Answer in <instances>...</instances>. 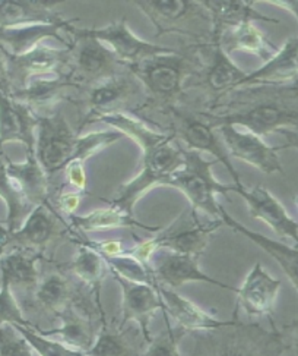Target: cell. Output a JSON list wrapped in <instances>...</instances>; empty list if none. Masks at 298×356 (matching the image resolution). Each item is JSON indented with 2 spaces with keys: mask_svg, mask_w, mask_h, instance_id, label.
<instances>
[{
  "mask_svg": "<svg viewBox=\"0 0 298 356\" xmlns=\"http://www.w3.org/2000/svg\"><path fill=\"white\" fill-rule=\"evenodd\" d=\"M195 111L213 129L234 127L262 138L281 129H298V82L238 88L218 103Z\"/></svg>",
  "mask_w": 298,
  "mask_h": 356,
  "instance_id": "1",
  "label": "cell"
},
{
  "mask_svg": "<svg viewBox=\"0 0 298 356\" xmlns=\"http://www.w3.org/2000/svg\"><path fill=\"white\" fill-rule=\"evenodd\" d=\"M98 122L128 135L142 148V172L132 182L121 185L117 197L110 201L112 207L133 216L134 204L148 191L158 185L167 186L171 176L183 166L184 147L171 134L162 132L145 120L129 113L105 116Z\"/></svg>",
  "mask_w": 298,
  "mask_h": 356,
  "instance_id": "2",
  "label": "cell"
},
{
  "mask_svg": "<svg viewBox=\"0 0 298 356\" xmlns=\"http://www.w3.org/2000/svg\"><path fill=\"white\" fill-rule=\"evenodd\" d=\"M203 65V46L170 49L129 67L143 90L145 103L137 116L151 123L173 107L189 103V86Z\"/></svg>",
  "mask_w": 298,
  "mask_h": 356,
  "instance_id": "3",
  "label": "cell"
},
{
  "mask_svg": "<svg viewBox=\"0 0 298 356\" xmlns=\"http://www.w3.org/2000/svg\"><path fill=\"white\" fill-rule=\"evenodd\" d=\"M152 22L159 35H175L186 46H207L215 41V22L211 12L196 0H134Z\"/></svg>",
  "mask_w": 298,
  "mask_h": 356,
  "instance_id": "4",
  "label": "cell"
},
{
  "mask_svg": "<svg viewBox=\"0 0 298 356\" xmlns=\"http://www.w3.org/2000/svg\"><path fill=\"white\" fill-rule=\"evenodd\" d=\"M73 103L80 115L78 134L100 119L119 113H137L145 103L143 90L130 71L73 92Z\"/></svg>",
  "mask_w": 298,
  "mask_h": 356,
  "instance_id": "5",
  "label": "cell"
},
{
  "mask_svg": "<svg viewBox=\"0 0 298 356\" xmlns=\"http://www.w3.org/2000/svg\"><path fill=\"white\" fill-rule=\"evenodd\" d=\"M152 127L162 132L171 134L186 149L198 153H208L216 163H222L224 168L231 175L236 186H241L240 176L236 172L231 156L221 140L218 131L213 129L208 122L203 120L192 106L173 107L164 115L155 119Z\"/></svg>",
  "mask_w": 298,
  "mask_h": 356,
  "instance_id": "6",
  "label": "cell"
},
{
  "mask_svg": "<svg viewBox=\"0 0 298 356\" xmlns=\"http://www.w3.org/2000/svg\"><path fill=\"white\" fill-rule=\"evenodd\" d=\"M279 332L237 320L233 325L198 336L195 356H282Z\"/></svg>",
  "mask_w": 298,
  "mask_h": 356,
  "instance_id": "7",
  "label": "cell"
},
{
  "mask_svg": "<svg viewBox=\"0 0 298 356\" xmlns=\"http://www.w3.org/2000/svg\"><path fill=\"white\" fill-rule=\"evenodd\" d=\"M216 161L207 160L198 152L184 148V164L175 172L167 186L180 189L192 204V210L208 213L215 220H221V207L216 202V194L227 195L236 193L234 184L224 185L216 182L212 175V166Z\"/></svg>",
  "mask_w": 298,
  "mask_h": 356,
  "instance_id": "8",
  "label": "cell"
},
{
  "mask_svg": "<svg viewBox=\"0 0 298 356\" xmlns=\"http://www.w3.org/2000/svg\"><path fill=\"white\" fill-rule=\"evenodd\" d=\"M129 71L116 54L101 41L88 37L76 29L69 44V62L64 71L76 90L97 84Z\"/></svg>",
  "mask_w": 298,
  "mask_h": 356,
  "instance_id": "9",
  "label": "cell"
},
{
  "mask_svg": "<svg viewBox=\"0 0 298 356\" xmlns=\"http://www.w3.org/2000/svg\"><path fill=\"white\" fill-rule=\"evenodd\" d=\"M80 135L82 134L73 131L60 108L40 118L35 159L50 181L60 172H64L67 164L78 159L82 138Z\"/></svg>",
  "mask_w": 298,
  "mask_h": 356,
  "instance_id": "10",
  "label": "cell"
},
{
  "mask_svg": "<svg viewBox=\"0 0 298 356\" xmlns=\"http://www.w3.org/2000/svg\"><path fill=\"white\" fill-rule=\"evenodd\" d=\"M66 238L73 242L78 238V234L71 229L69 223L54 209L50 201L37 205L18 230L8 234L6 248L8 246L22 248L44 257V252L51 245Z\"/></svg>",
  "mask_w": 298,
  "mask_h": 356,
  "instance_id": "11",
  "label": "cell"
},
{
  "mask_svg": "<svg viewBox=\"0 0 298 356\" xmlns=\"http://www.w3.org/2000/svg\"><path fill=\"white\" fill-rule=\"evenodd\" d=\"M94 302H100V300L97 299ZM94 302L91 298L79 291L72 302L58 317L60 323L59 327L51 328L49 332L38 328V332L50 339L62 341L63 345L75 350L87 353L104 325V323L100 324L101 321L97 318V308Z\"/></svg>",
  "mask_w": 298,
  "mask_h": 356,
  "instance_id": "12",
  "label": "cell"
},
{
  "mask_svg": "<svg viewBox=\"0 0 298 356\" xmlns=\"http://www.w3.org/2000/svg\"><path fill=\"white\" fill-rule=\"evenodd\" d=\"M69 62V47L40 44L18 56L8 54L10 92L22 90L31 79L64 74Z\"/></svg>",
  "mask_w": 298,
  "mask_h": 356,
  "instance_id": "13",
  "label": "cell"
},
{
  "mask_svg": "<svg viewBox=\"0 0 298 356\" xmlns=\"http://www.w3.org/2000/svg\"><path fill=\"white\" fill-rule=\"evenodd\" d=\"M79 30L82 34L101 41V43L110 49L116 54V58L128 67L142 62L146 58L155 56L158 53H164L171 49L167 46L149 43V41L139 38L129 29L125 18L108 24L105 26H100V29Z\"/></svg>",
  "mask_w": 298,
  "mask_h": 356,
  "instance_id": "14",
  "label": "cell"
},
{
  "mask_svg": "<svg viewBox=\"0 0 298 356\" xmlns=\"http://www.w3.org/2000/svg\"><path fill=\"white\" fill-rule=\"evenodd\" d=\"M149 266L152 268L157 286L168 287V289L174 291L187 283L202 282L237 293L236 287L216 280L208 276L205 271H202L199 267V258L175 254L167 250H158L149 261Z\"/></svg>",
  "mask_w": 298,
  "mask_h": 356,
  "instance_id": "15",
  "label": "cell"
},
{
  "mask_svg": "<svg viewBox=\"0 0 298 356\" xmlns=\"http://www.w3.org/2000/svg\"><path fill=\"white\" fill-rule=\"evenodd\" d=\"M216 131H218L229 156L246 161L262 173L283 175V168L278 157V148L269 145L262 136L234 127H220Z\"/></svg>",
  "mask_w": 298,
  "mask_h": 356,
  "instance_id": "16",
  "label": "cell"
},
{
  "mask_svg": "<svg viewBox=\"0 0 298 356\" xmlns=\"http://www.w3.org/2000/svg\"><path fill=\"white\" fill-rule=\"evenodd\" d=\"M222 225V220H213L211 223L199 222L195 211L191 216H182L177 222L168 229L162 230L154 239L158 250H167L175 254L199 258L209 243L213 232Z\"/></svg>",
  "mask_w": 298,
  "mask_h": 356,
  "instance_id": "17",
  "label": "cell"
},
{
  "mask_svg": "<svg viewBox=\"0 0 298 356\" xmlns=\"http://www.w3.org/2000/svg\"><path fill=\"white\" fill-rule=\"evenodd\" d=\"M114 279L121 289L120 325H126L129 323L138 325L146 343V341L151 340V334H149L151 320L158 311H164V304H162L158 286L133 283L121 277Z\"/></svg>",
  "mask_w": 298,
  "mask_h": 356,
  "instance_id": "18",
  "label": "cell"
},
{
  "mask_svg": "<svg viewBox=\"0 0 298 356\" xmlns=\"http://www.w3.org/2000/svg\"><path fill=\"white\" fill-rule=\"evenodd\" d=\"M236 194L246 198L249 211L254 218L263 222L281 239L292 241L294 246L298 248V222L294 220L282 202L265 186L257 185L247 189L241 185L237 186Z\"/></svg>",
  "mask_w": 298,
  "mask_h": 356,
  "instance_id": "19",
  "label": "cell"
},
{
  "mask_svg": "<svg viewBox=\"0 0 298 356\" xmlns=\"http://www.w3.org/2000/svg\"><path fill=\"white\" fill-rule=\"evenodd\" d=\"M78 19H66L59 24H34L0 30V49L10 56H18L35 49L40 44L56 40L63 47H69L72 34L76 30L73 24Z\"/></svg>",
  "mask_w": 298,
  "mask_h": 356,
  "instance_id": "20",
  "label": "cell"
},
{
  "mask_svg": "<svg viewBox=\"0 0 298 356\" xmlns=\"http://www.w3.org/2000/svg\"><path fill=\"white\" fill-rule=\"evenodd\" d=\"M40 118L28 106L0 92V147L6 143H21L26 156L35 157L37 128Z\"/></svg>",
  "mask_w": 298,
  "mask_h": 356,
  "instance_id": "21",
  "label": "cell"
},
{
  "mask_svg": "<svg viewBox=\"0 0 298 356\" xmlns=\"http://www.w3.org/2000/svg\"><path fill=\"white\" fill-rule=\"evenodd\" d=\"M281 284L279 279L270 276L261 263H256L237 289L238 309L250 318L269 317L275 308Z\"/></svg>",
  "mask_w": 298,
  "mask_h": 356,
  "instance_id": "22",
  "label": "cell"
},
{
  "mask_svg": "<svg viewBox=\"0 0 298 356\" xmlns=\"http://www.w3.org/2000/svg\"><path fill=\"white\" fill-rule=\"evenodd\" d=\"M75 91V86L67 76L59 74L31 79L22 90L13 91L9 95L28 106L38 118H43L56 112L63 100H71Z\"/></svg>",
  "mask_w": 298,
  "mask_h": 356,
  "instance_id": "23",
  "label": "cell"
},
{
  "mask_svg": "<svg viewBox=\"0 0 298 356\" xmlns=\"http://www.w3.org/2000/svg\"><path fill=\"white\" fill-rule=\"evenodd\" d=\"M298 82V35L288 38L274 58L265 62L259 70L247 72L238 88L282 87Z\"/></svg>",
  "mask_w": 298,
  "mask_h": 356,
  "instance_id": "24",
  "label": "cell"
},
{
  "mask_svg": "<svg viewBox=\"0 0 298 356\" xmlns=\"http://www.w3.org/2000/svg\"><path fill=\"white\" fill-rule=\"evenodd\" d=\"M158 291L162 298V304H164V311L162 312L175 323V327L180 328L184 333L218 330V328L233 325L237 321V318L227 321L216 318L196 305L193 300L182 296L173 289H168V287L158 286Z\"/></svg>",
  "mask_w": 298,
  "mask_h": 356,
  "instance_id": "25",
  "label": "cell"
},
{
  "mask_svg": "<svg viewBox=\"0 0 298 356\" xmlns=\"http://www.w3.org/2000/svg\"><path fill=\"white\" fill-rule=\"evenodd\" d=\"M59 0H0V30L34 24H59L66 21L56 5Z\"/></svg>",
  "mask_w": 298,
  "mask_h": 356,
  "instance_id": "26",
  "label": "cell"
},
{
  "mask_svg": "<svg viewBox=\"0 0 298 356\" xmlns=\"http://www.w3.org/2000/svg\"><path fill=\"white\" fill-rule=\"evenodd\" d=\"M215 41H218V44L229 56L234 51H241L254 54V56L262 59L263 62H268L278 51V47L274 46L272 41L266 37L262 30L257 29L254 22L225 29L216 34Z\"/></svg>",
  "mask_w": 298,
  "mask_h": 356,
  "instance_id": "27",
  "label": "cell"
},
{
  "mask_svg": "<svg viewBox=\"0 0 298 356\" xmlns=\"http://www.w3.org/2000/svg\"><path fill=\"white\" fill-rule=\"evenodd\" d=\"M78 293L79 291L66 275L54 271L40 279L35 289L30 293L28 305L58 318Z\"/></svg>",
  "mask_w": 298,
  "mask_h": 356,
  "instance_id": "28",
  "label": "cell"
},
{
  "mask_svg": "<svg viewBox=\"0 0 298 356\" xmlns=\"http://www.w3.org/2000/svg\"><path fill=\"white\" fill-rule=\"evenodd\" d=\"M43 258L42 254L22 248L5 251L0 257V279L10 287H21L31 293L42 279L38 264Z\"/></svg>",
  "mask_w": 298,
  "mask_h": 356,
  "instance_id": "29",
  "label": "cell"
},
{
  "mask_svg": "<svg viewBox=\"0 0 298 356\" xmlns=\"http://www.w3.org/2000/svg\"><path fill=\"white\" fill-rule=\"evenodd\" d=\"M6 169L18 188L22 191L25 198L28 200L34 207L50 202L51 197V181L40 166L35 157L26 156L24 163H15L9 157L6 159Z\"/></svg>",
  "mask_w": 298,
  "mask_h": 356,
  "instance_id": "30",
  "label": "cell"
},
{
  "mask_svg": "<svg viewBox=\"0 0 298 356\" xmlns=\"http://www.w3.org/2000/svg\"><path fill=\"white\" fill-rule=\"evenodd\" d=\"M221 220L224 225L231 227L234 232H238L243 236L249 238L252 242H254L257 246L268 252L272 257L275 261L281 266V268L286 273L287 277L291 280L292 286L298 292V248L297 246H290L287 243H282L279 241H274L270 238H266L261 234L247 229L246 226L240 225L237 220L229 216L224 207H221Z\"/></svg>",
  "mask_w": 298,
  "mask_h": 356,
  "instance_id": "31",
  "label": "cell"
},
{
  "mask_svg": "<svg viewBox=\"0 0 298 356\" xmlns=\"http://www.w3.org/2000/svg\"><path fill=\"white\" fill-rule=\"evenodd\" d=\"M69 226L75 234H94V232H107L116 229H143V230H157L158 227H152L141 223L133 216L121 211L116 207L108 205L105 209L94 210L85 216H71Z\"/></svg>",
  "mask_w": 298,
  "mask_h": 356,
  "instance_id": "32",
  "label": "cell"
},
{
  "mask_svg": "<svg viewBox=\"0 0 298 356\" xmlns=\"http://www.w3.org/2000/svg\"><path fill=\"white\" fill-rule=\"evenodd\" d=\"M203 5L211 12L215 22V37L225 29H231L247 22H272L279 24L278 19L269 18L257 10L253 2L243 0H203Z\"/></svg>",
  "mask_w": 298,
  "mask_h": 356,
  "instance_id": "33",
  "label": "cell"
},
{
  "mask_svg": "<svg viewBox=\"0 0 298 356\" xmlns=\"http://www.w3.org/2000/svg\"><path fill=\"white\" fill-rule=\"evenodd\" d=\"M78 243V251L66 266V270L72 273L78 282L91 292L100 293V287L105 276L110 273L105 263V258L89 246L85 241L78 238L73 241Z\"/></svg>",
  "mask_w": 298,
  "mask_h": 356,
  "instance_id": "34",
  "label": "cell"
},
{
  "mask_svg": "<svg viewBox=\"0 0 298 356\" xmlns=\"http://www.w3.org/2000/svg\"><path fill=\"white\" fill-rule=\"evenodd\" d=\"M8 156L0 147V198L6 202L8 207V234L18 230L25 218L35 209L34 205L25 198L22 191L18 188L15 181L12 179L6 169Z\"/></svg>",
  "mask_w": 298,
  "mask_h": 356,
  "instance_id": "35",
  "label": "cell"
},
{
  "mask_svg": "<svg viewBox=\"0 0 298 356\" xmlns=\"http://www.w3.org/2000/svg\"><path fill=\"white\" fill-rule=\"evenodd\" d=\"M125 327L119 324L112 328L104 324L87 356H141L134 352L130 330Z\"/></svg>",
  "mask_w": 298,
  "mask_h": 356,
  "instance_id": "36",
  "label": "cell"
},
{
  "mask_svg": "<svg viewBox=\"0 0 298 356\" xmlns=\"http://www.w3.org/2000/svg\"><path fill=\"white\" fill-rule=\"evenodd\" d=\"M105 263L108 266V270L112 273V276L114 277H121L133 283H145V284L157 286L151 266H148L139 261L138 258H134L129 252V250L121 255L107 258Z\"/></svg>",
  "mask_w": 298,
  "mask_h": 356,
  "instance_id": "37",
  "label": "cell"
},
{
  "mask_svg": "<svg viewBox=\"0 0 298 356\" xmlns=\"http://www.w3.org/2000/svg\"><path fill=\"white\" fill-rule=\"evenodd\" d=\"M22 334V337L28 341L30 346L38 356H87V353L75 350L69 346L63 345L62 341L50 339L38 332V327L31 325H13Z\"/></svg>",
  "mask_w": 298,
  "mask_h": 356,
  "instance_id": "38",
  "label": "cell"
},
{
  "mask_svg": "<svg viewBox=\"0 0 298 356\" xmlns=\"http://www.w3.org/2000/svg\"><path fill=\"white\" fill-rule=\"evenodd\" d=\"M164 317L167 330L146 341L145 348L141 352V356H182L179 352V340L184 334V332H182L177 327H173L166 314Z\"/></svg>",
  "mask_w": 298,
  "mask_h": 356,
  "instance_id": "39",
  "label": "cell"
},
{
  "mask_svg": "<svg viewBox=\"0 0 298 356\" xmlns=\"http://www.w3.org/2000/svg\"><path fill=\"white\" fill-rule=\"evenodd\" d=\"M22 334L12 324H0V356H34Z\"/></svg>",
  "mask_w": 298,
  "mask_h": 356,
  "instance_id": "40",
  "label": "cell"
},
{
  "mask_svg": "<svg viewBox=\"0 0 298 356\" xmlns=\"http://www.w3.org/2000/svg\"><path fill=\"white\" fill-rule=\"evenodd\" d=\"M0 324L12 325H31L24 317V312L18 300L13 296L12 287L8 283L0 284Z\"/></svg>",
  "mask_w": 298,
  "mask_h": 356,
  "instance_id": "41",
  "label": "cell"
},
{
  "mask_svg": "<svg viewBox=\"0 0 298 356\" xmlns=\"http://www.w3.org/2000/svg\"><path fill=\"white\" fill-rule=\"evenodd\" d=\"M64 177H66V184L72 186L73 191L80 194L87 193V185H88V177L85 172V163L73 160L67 168L64 169Z\"/></svg>",
  "mask_w": 298,
  "mask_h": 356,
  "instance_id": "42",
  "label": "cell"
},
{
  "mask_svg": "<svg viewBox=\"0 0 298 356\" xmlns=\"http://www.w3.org/2000/svg\"><path fill=\"white\" fill-rule=\"evenodd\" d=\"M94 250L100 252L105 259L125 254L128 251L125 242L121 239H104V241H85Z\"/></svg>",
  "mask_w": 298,
  "mask_h": 356,
  "instance_id": "43",
  "label": "cell"
},
{
  "mask_svg": "<svg viewBox=\"0 0 298 356\" xmlns=\"http://www.w3.org/2000/svg\"><path fill=\"white\" fill-rule=\"evenodd\" d=\"M82 195L76 191H69V193H60L56 198V202H51L60 214H64L67 217L75 216V211L78 210L80 201H82Z\"/></svg>",
  "mask_w": 298,
  "mask_h": 356,
  "instance_id": "44",
  "label": "cell"
},
{
  "mask_svg": "<svg viewBox=\"0 0 298 356\" xmlns=\"http://www.w3.org/2000/svg\"><path fill=\"white\" fill-rule=\"evenodd\" d=\"M279 334L283 345L282 353H291V356H298V321H292L291 324L283 327Z\"/></svg>",
  "mask_w": 298,
  "mask_h": 356,
  "instance_id": "45",
  "label": "cell"
},
{
  "mask_svg": "<svg viewBox=\"0 0 298 356\" xmlns=\"http://www.w3.org/2000/svg\"><path fill=\"white\" fill-rule=\"evenodd\" d=\"M0 92L10 94L8 75V53L3 49H0Z\"/></svg>",
  "mask_w": 298,
  "mask_h": 356,
  "instance_id": "46",
  "label": "cell"
},
{
  "mask_svg": "<svg viewBox=\"0 0 298 356\" xmlns=\"http://www.w3.org/2000/svg\"><path fill=\"white\" fill-rule=\"evenodd\" d=\"M278 135H282L286 138V143L282 147H277L278 152L283 148H297L298 149V129H281L277 132Z\"/></svg>",
  "mask_w": 298,
  "mask_h": 356,
  "instance_id": "47",
  "label": "cell"
},
{
  "mask_svg": "<svg viewBox=\"0 0 298 356\" xmlns=\"http://www.w3.org/2000/svg\"><path fill=\"white\" fill-rule=\"evenodd\" d=\"M295 205H297V210H298V197L295 198Z\"/></svg>",
  "mask_w": 298,
  "mask_h": 356,
  "instance_id": "48",
  "label": "cell"
}]
</instances>
